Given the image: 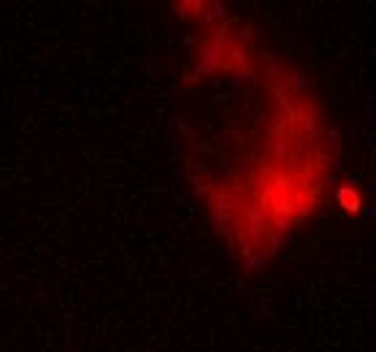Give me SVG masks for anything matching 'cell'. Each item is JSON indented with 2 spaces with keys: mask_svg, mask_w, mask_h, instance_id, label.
<instances>
[{
  "mask_svg": "<svg viewBox=\"0 0 376 352\" xmlns=\"http://www.w3.org/2000/svg\"><path fill=\"white\" fill-rule=\"evenodd\" d=\"M184 176L238 268L268 265L330 198L338 135L303 70L222 3H176Z\"/></svg>",
  "mask_w": 376,
  "mask_h": 352,
  "instance_id": "obj_1",
  "label": "cell"
}]
</instances>
